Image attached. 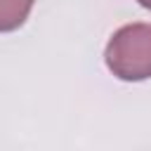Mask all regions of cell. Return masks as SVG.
I'll return each mask as SVG.
<instances>
[{
    "label": "cell",
    "mask_w": 151,
    "mask_h": 151,
    "mask_svg": "<svg viewBox=\"0 0 151 151\" xmlns=\"http://www.w3.org/2000/svg\"><path fill=\"white\" fill-rule=\"evenodd\" d=\"M106 68L123 83L151 78V24L132 21L116 28L104 50Z\"/></svg>",
    "instance_id": "1"
},
{
    "label": "cell",
    "mask_w": 151,
    "mask_h": 151,
    "mask_svg": "<svg viewBox=\"0 0 151 151\" xmlns=\"http://www.w3.org/2000/svg\"><path fill=\"white\" fill-rule=\"evenodd\" d=\"M35 0H0V33L19 31L33 12Z\"/></svg>",
    "instance_id": "2"
},
{
    "label": "cell",
    "mask_w": 151,
    "mask_h": 151,
    "mask_svg": "<svg viewBox=\"0 0 151 151\" xmlns=\"http://www.w3.org/2000/svg\"><path fill=\"white\" fill-rule=\"evenodd\" d=\"M137 2H139L144 9H149V12H151V0H137Z\"/></svg>",
    "instance_id": "3"
}]
</instances>
